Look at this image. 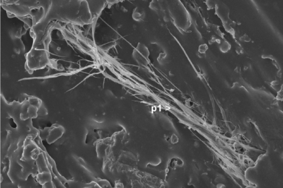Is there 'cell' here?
<instances>
[{"label": "cell", "instance_id": "8", "mask_svg": "<svg viewBox=\"0 0 283 188\" xmlns=\"http://www.w3.org/2000/svg\"><path fill=\"white\" fill-rule=\"evenodd\" d=\"M36 163L37 166L38 173L50 171L43 153L41 152L38 158L36 161Z\"/></svg>", "mask_w": 283, "mask_h": 188}, {"label": "cell", "instance_id": "11", "mask_svg": "<svg viewBox=\"0 0 283 188\" xmlns=\"http://www.w3.org/2000/svg\"><path fill=\"white\" fill-rule=\"evenodd\" d=\"M94 181L96 182L100 188H111V186L107 180L99 178H95Z\"/></svg>", "mask_w": 283, "mask_h": 188}, {"label": "cell", "instance_id": "12", "mask_svg": "<svg viewBox=\"0 0 283 188\" xmlns=\"http://www.w3.org/2000/svg\"><path fill=\"white\" fill-rule=\"evenodd\" d=\"M41 153V150L38 147L35 148L31 152V159L36 161L38 158Z\"/></svg>", "mask_w": 283, "mask_h": 188}, {"label": "cell", "instance_id": "10", "mask_svg": "<svg viewBox=\"0 0 283 188\" xmlns=\"http://www.w3.org/2000/svg\"><path fill=\"white\" fill-rule=\"evenodd\" d=\"M50 128V127H46L42 129H38L39 136L42 141L46 140L47 139L49 135Z\"/></svg>", "mask_w": 283, "mask_h": 188}, {"label": "cell", "instance_id": "18", "mask_svg": "<svg viewBox=\"0 0 283 188\" xmlns=\"http://www.w3.org/2000/svg\"><path fill=\"white\" fill-rule=\"evenodd\" d=\"M237 24H238V25H239L241 24V23H238Z\"/></svg>", "mask_w": 283, "mask_h": 188}, {"label": "cell", "instance_id": "5", "mask_svg": "<svg viewBox=\"0 0 283 188\" xmlns=\"http://www.w3.org/2000/svg\"><path fill=\"white\" fill-rule=\"evenodd\" d=\"M50 128L49 135L46 140L49 144L54 143L61 138L65 132L64 128L57 124H53Z\"/></svg>", "mask_w": 283, "mask_h": 188}, {"label": "cell", "instance_id": "9", "mask_svg": "<svg viewBox=\"0 0 283 188\" xmlns=\"http://www.w3.org/2000/svg\"><path fill=\"white\" fill-rule=\"evenodd\" d=\"M145 13L144 10L142 8L136 7L133 10L132 17L134 20L137 21H141L145 17Z\"/></svg>", "mask_w": 283, "mask_h": 188}, {"label": "cell", "instance_id": "7", "mask_svg": "<svg viewBox=\"0 0 283 188\" xmlns=\"http://www.w3.org/2000/svg\"><path fill=\"white\" fill-rule=\"evenodd\" d=\"M36 177V181L42 185L52 181V176L50 171L38 173Z\"/></svg>", "mask_w": 283, "mask_h": 188}, {"label": "cell", "instance_id": "2", "mask_svg": "<svg viewBox=\"0 0 283 188\" xmlns=\"http://www.w3.org/2000/svg\"><path fill=\"white\" fill-rule=\"evenodd\" d=\"M35 163L36 161L32 159L26 160L20 159L18 161L19 164L22 167L19 174V177L21 179L26 180L31 175L33 177L36 176L38 170Z\"/></svg>", "mask_w": 283, "mask_h": 188}, {"label": "cell", "instance_id": "3", "mask_svg": "<svg viewBox=\"0 0 283 188\" xmlns=\"http://www.w3.org/2000/svg\"><path fill=\"white\" fill-rule=\"evenodd\" d=\"M114 137L98 140L96 144L97 156L99 158L105 157L107 153L111 149L114 142Z\"/></svg>", "mask_w": 283, "mask_h": 188}, {"label": "cell", "instance_id": "16", "mask_svg": "<svg viewBox=\"0 0 283 188\" xmlns=\"http://www.w3.org/2000/svg\"><path fill=\"white\" fill-rule=\"evenodd\" d=\"M207 49L208 46L207 45H202L199 48V52L201 53H204L205 51L207 50Z\"/></svg>", "mask_w": 283, "mask_h": 188}, {"label": "cell", "instance_id": "4", "mask_svg": "<svg viewBox=\"0 0 283 188\" xmlns=\"http://www.w3.org/2000/svg\"><path fill=\"white\" fill-rule=\"evenodd\" d=\"M149 54L147 46L142 44L139 43L133 50L132 55L136 61L139 63H143L147 62Z\"/></svg>", "mask_w": 283, "mask_h": 188}, {"label": "cell", "instance_id": "14", "mask_svg": "<svg viewBox=\"0 0 283 188\" xmlns=\"http://www.w3.org/2000/svg\"><path fill=\"white\" fill-rule=\"evenodd\" d=\"M84 187L85 188H100L97 184L94 181L85 184Z\"/></svg>", "mask_w": 283, "mask_h": 188}, {"label": "cell", "instance_id": "1", "mask_svg": "<svg viewBox=\"0 0 283 188\" xmlns=\"http://www.w3.org/2000/svg\"><path fill=\"white\" fill-rule=\"evenodd\" d=\"M1 97L8 107V111L18 114L21 120L23 121L36 118L39 110L43 104L38 97L25 93L21 94L18 101L11 102H8Z\"/></svg>", "mask_w": 283, "mask_h": 188}, {"label": "cell", "instance_id": "15", "mask_svg": "<svg viewBox=\"0 0 283 188\" xmlns=\"http://www.w3.org/2000/svg\"><path fill=\"white\" fill-rule=\"evenodd\" d=\"M42 188H53L55 186L53 182L52 181L42 185Z\"/></svg>", "mask_w": 283, "mask_h": 188}, {"label": "cell", "instance_id": "13", "mask_svg": "<svg viewBox=\"0 0 283 188\" xmlns=\"http://www.w3.org/2000/svg\"><path fill=\"white\" fill-rule=\"evenodd\" d=\"M47 114V110L43 104L39 110L38 113V116H45Z\"/></svg>", "mask_w": 283, "mask_h": 188}, {"label": "cell", "instance_id": "6", "mask_svg": "<svg viewBox=\"0 0 283 188\" xmlns=\"http://www.w3.org/2000/svg\"><path fill=\"white\" fill-rule=\"evenodd\" d=\"M38 147L32 138L27 136L24 142L22 157L20 159L26 160L32 159L31 157V152L34 149Z\"/></svg>", "mask_w": 283, "mask_h": 188}, {"label": "cell", "instance_id": "17", "mask_svg": "<svg viewBox=\"0 0 283 188\" xmlns=\"http://www.w3.org/2000/svg\"><path fill=\"white\" fill-rule=\"evenodd\" d=\"M240 40L242 41L244 40L245 42H248L251 40V39L247 35L245 34L240 37Z\"/></svg>", "mask_w": 283, "mask_h": 188}]
</instances>
